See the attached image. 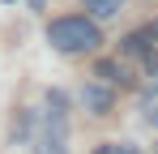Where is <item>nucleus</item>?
<instances>
[{
    "mask_svg": "<svg viewBox=\"0 0 158 154\" xmlns=\"http://www.w3.org/2000/svg\"><path fill=\"white\" fill-rule=\"evenodd\" d=\"M81 107H85L90 116H107V111L115 107V86L103 81V77L85 81V90H81Z\"/></svg>",
    "mask_w": 158,
    "mask_h": 154,
    "instance_id": "7ed1b4c3",
    "label": "nucleus"
},
{
    "mask_svg": "<svg viewBox=\"0 0 158 154\" xmlns=\"http://www.w3.org/2000/svg\"><path fill=\"white\" fill-rule=\"evenodd\" d=\"M81 4H85V13H90V17H115V13H120V9H124V0H81Z\"/></svg>",
    "mask_w": 158,
    "mask_h": 154,
    "instance_id": "423d86ee",
    "label": "nucleus"
},
{
    "mask_svg": "<svg viewBox=\"0 0 158 154\" xmlns=\"http://www.w3.org/2000/svg\"><path fill=\"white\" fill-rule=\"evenodd\" d=\"M154 73H158V60H154Z\"/></svg>",
    "mask_w": 158,
    "mask_h": 154,
    "instance_id": "9b49d317",
    "label": "nucleus"
},
{
    "mask_svg": "<svg viewBox=\"0 0 158 154\" xmlns=\"http://www.w3.org/2000/svg\"><path fill=\"white\" fill-rule=\"evenodd\" d=\"M22 141L34 154H69L73 128H69V99H64V90H47V103L30 107L22 116Z\"/></svg>",
    "mask_w": 158,
    "mask_h": 154,
    "instance_id": "f257e3e1",
    "label": "nucleus"
},
{
    "mask_svg": "<svg viewBox=\"0 0 158 154\" xmlns=\"http://www.w3.org/2000/svg\"><path fill=\"white\" fill-rule=\"evenodd\" d=\"M94 154H141V150H137L132 141H111V146H98Z\"/></svg>",
    "mask_w": 158,
    "mask_h": 154,
    "instance_id": "6e6552de",
    "label": "nucleus"
},
{
    "mask_svg": "<svg viewBox=\"0 0 158 154\" xmlns=\"http://www.w3.org/2000/svg\"><path fill=\"white\" fill-rule=\"evenodd\" d=\"M141 116H145V124H154V128H158V90L141 94Z\"/></svg>",
    "mask_w": 158,
    "mask_h": 154,
    "instance_id": "0eeeda50",
    "label": "nucleus"
},
{
    "mask_svg": "<svg viewBox=\"0 0 158 154\" xmlns=\"http://www.w3.org/2000/svg\"><path fill=\"white\" fill-rule=\"evenodd\" d=\"M120 51H124V56H137V60H150V51H154L150 30H128L124 43H120Z\"/></svg>",
    "mask_w": 158,
    "mask_h": 154,
    "instance_id": "20e7f679",
    "label": "nucleus"
},
{
    "mask_svg": "<svg viewBox=\"0 0 158 154\" xmlns=\"http://www.w3.org/2000/svg\"><path fill=\"white\" fill-rule=\"evenodd\" d=\"M94 77H103V81H111V86H132L128 69H124L120 60H98V64H94Z\"/></svg>",
    "mask_w": 158,
    "mask_h": 154,
    "instance_id": "39448f33",
    "label": "nucleus"
},
{
    "mask_svg": "<svg viewBox=\"0 0 158 154\" xmlns=\"http://www.w3.org/2000/svg\"><path fill=\"white\" fill-rule=\"evenodd\" d=\"M26 4H30V9H43V4H47V0H26Z\"/></svg>",
    "mask_w": 158,
    "mask_h": 154,
    "instance_id": "9d476101",
    "label": "nucleus"
},
{
    "mask_svg": "<svg viewBox=\"0 0 158 154\" xmlns=\"http://www.w3.org/2000/svg\"><path fill=\"white\" fill-rule=\"evenodd\" d=\"M47 43L64 56H85L103 43V30H98V17L90 13H69V17H56L47 26Z\"/></svg>",
    "mask_w": 158,
    "mask_h": 154,
    "instance_id": "f03ea898",
    "label": "nucleus"
},
{
    "mask_svg": "<svg viewBox=\"0 0 158 154\" xmlns=\"http://www.w3.org/2000/svg\"><path fill=\"white\" fill-rule=\"evenodd\" d=\"M145 30H150V39H154V43H158V22H150V26H145Z\"/></svg>",
    "mask_w": 158,
    "mask_h": 154,
    "instance_id": "1a4fd4ad",
    "label": "nucleus"
}]
</instances>
